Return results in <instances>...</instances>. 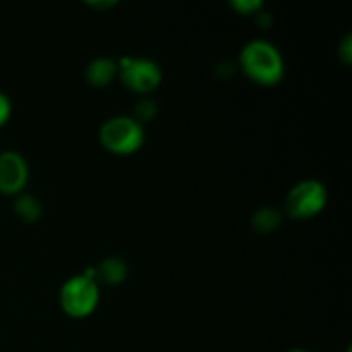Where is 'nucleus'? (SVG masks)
<instances>
[{"mask_svg":"<svg viewBox=\"0 0 352 352\" xmlns=\"http://www.w3.org/2000/svg\"><path fill=\"white\" fill-rule=\"evenodd\" d=\"M241 67L251 81L261 86H274L284 76L282 55L270 41L253 40L241 52Z\"/></svg>","mask_w":352,"mask_h":352,"instance_id":"1","label":"nucleus"},{"mask_svg":"<svg viewBox=\"0 0 352 352\" xmlns=\"http://www.w3.org/2000/svg\"><path fill=\"white\" fill-rule=\"evenodd\" d=\"M95 280H102L105 284H120L127 275V265L120 258H107L96 268H93Z\"/></svg>","mask_w":352,"mask_h":352,"instance_id":"8","label":"nucleus"},{"mask_svg":"<svg viewBox=\"0 0 352 352\" xmlns=\"http://www.w3.org/2000/svg\"><path fill=\"white\" fill-rule=\"evenodd\" d=\"M28 164L17 151H2L0 153V192L2 195H17L28 182Z\"/></svg>","mask_w":352,"mask_h":352,"instance_id":"6","label":"nucleus"},{"mask_svg":"<svg viewBox=\"0 0 352 352\" xmlns=\"http://www.w3.org/2000/svg\"><path fill=\"white\" fill-rule=\"evenodd\" d=\"M100 141L112 153L131 155L143 146L144 129L134 117L117 116L103 122Z\"/></svg>","mask_w":352,"mask_h":352,"instance_id":"2","label":"nucleus"},{"mask_svg":"<svg viewBox=\"0 0 352 352\" xmlns=\"http://www.w3.org/2000/svg\"><path fill=\"white\" fill-rule=\"evenodd\" d=\"M155 110H157V107H155V103L151 100H141L136 105V112H134L136 117H134V120L143 124L144 120H150L155 116Z\"/></svg>","mask_w":352,"mask_h":352,"instance_id":"11","label":"nucleus"},{"mask_svg":"<svg viewBox=\"0 0 352 352\" xmlns=\"http://www.w3.org/2000/svg\"><path fill=\"white\" fill-rule=\"evenodd\" d=\"M351 54H352V50H351V36H347L346 40H344L342 47H340V57H342L346 62H351Z\"/></svg>","mask_w":352,"mask_h":352,"instance_id":"14","label":"nucleus"},{"mask_svg":"<svg viewBox=\"0 0 352 352\" xmlns=\"http://www.w3.org/2000/svg\"><path fill=\"white\" fill-rule=\"evenodd\" d=\"M120 79L136 93L153 91L162 81V71L150 58L124 57L119 64Z\"/></svg>","mask_w":352,"mask_h":352,"instance_id":"5","label":"nucleus"},{"mask_svg":"<svg viewBox=\"0 0 352 352\" xmlns=\"http://www.w3.org/2000/svg\"><path fill=\"white\" fill-rule=\"evenodd\" d=\"M17 217L23 219L24 222H36L41 215V206L38 203V199H34L33 196L23 195L17 198L16 205H14Z\"/></svg>","mask_w":352,"mask_h":352,"instance_id":"10","label":"nucleus"},{"mask_svg":"<svg viewBox=\"0 0 352 352\" xmlns=\"http://www.w3.org/2000/svg\"><path fill=\"white\" fill-rule=\"evenodd\" d=\"M280 213L275 208H260L251 219L253 229L260 234H270L280 226Z\"/></svg>","mask_w":352,"mask_h":352,"instance_id":"9","label":"nucleus"},{"mask_svg":"<svg viewBox=\"0 0 352 352\" xmlns=\"http://www.w3.org/2000/svg\"><path fill=\"white\" fill-rule=\"evenodd\" d=\"M10 112H12V105H10L9 96L0 91V127L9 120Z\"/></svg>","mask_w":352,"mask_h":352,"instance_id":"13","label":"nucleus"},{"mask_svg":"<svg viewBox=\"0 0 352 352\" xmlns=\"http://www.w3.org/2000/svg\"><path fill=\"white\" fill-rule=\"evenodd\" d=\"M232 7L239 14H251L260 9L261 2L260 0H236V2H232Z\"/></svg>","mask_w":352,"mask_h":352,"instance_id":"12","label":"nucleus"},{"mask_svg":"<svg viewBox=\"0 0 352 352\" xmlns=\"http://www.w3.org/2000/svg\"><path fill=\"white\" fill-rule=\"evenodd\" d=\"M289 352H308V351H305V349H291Z\"/></svg>","mask_w":352,"mask_h":352,"instance_id":"15","label":"nucleus"},{"mask_svg":"<svg viewBox=\"0 0 352 352\" xmlns=\"http://www.w3.org/2000/svg\"><path fill=\"white\" fill-rule=\"evenodd\" d=\"M327 205V189L315 179L298 182L285 198V210L292 219L305 220L318 215Z\"/></svg>","mask_w":352,"mask_h":352,"instance_id":"4","label":"nucleus"},{"mask_svg":"<svg viewBox=\"0 0 352 352\" xmlns=\"http://www.w3.org/2000/svg\"><path fill=\"white\" fill-rule=\"evenodd\" d=\"M62 309L72 318H85L96 309L100 301V289L95 278L88 275L71 277L60 289L58 296Z\"/></svg>","mask_w":352,"mask_h":352,"instance_id":"3","label":"nucleus"},{"mask_svg":"<svg viewBox=\"0 0 352 352\" xmlns=\"http://www.w3.org/2000/svg\"><path fill=\"white\" fill-rule=\"evenodd\" d=\"M117 64L109 57H98L86 67V81L95 88H103L109 85L117 74Z\"/></svg>","mask_w":352,"mask_h":352,"instance_id":"7","label":"nucleus"}]
</instances>
